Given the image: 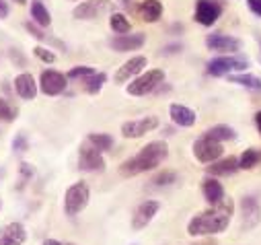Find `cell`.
Masks as SVG:
<instances>
[{
  "instance_id": "15",
  "label": "cell",
  "mask_w": 261,
  "mask_h": 245,
  "mask_svg": "<svg viewBox=\"0 0 261 245\" xmlns=\"http://www.w3.org/2000/svg\"><path fill=\"white\" fill-rule=\"evenodd\" d=\"M206 47L212 52H222V54H234L241 50V41L237 37L224 35V33H210L206 37Z\"/></svg>"
},
{
  "instance_id": "35",
  "label": "cell",
  "mask_w": 261,
  "mask_h": 245,
  "mask_svg": "<svg viewBox=\"0 0 261 245\" xmlns=\"http://www.w3.org/2000/svg\"><path fill=\"white\" fill-rule=\"evenodd\" d=\"M25 29H27V31H29V33H31V35H33L35 39L47 41V35H45V33H43V31L39 29V25H35L33 21H27V23H25Z\"/></svg>"
},
{
  "instance_id": "40",
  "label": "cell",
  "mask_w": 261,
  "mask_h": 245,
  "mask_svg": "<svg viewBox=\"0 0 261 245\" xmlns=\"http://www.w3.org/2000/svg\"><path fill=\"white\" fill-rule=\"evenodd\" d=\"M255 124H257V130L261 132V111L255 113Z\"/></svg>"
},
{
  "instance_id": "27",
  "label": "cell",
  "mask_w": 261,
  "mask_h": 245,
  "mask_svg": "<svg viewBox=\"0 0 261 245\" xmlns=\"http://www.w3.org/2000/svg\"><path fill=\"white\" fill-rule=\"evenodd\" d=\"M105 83H107V75H105V72H95L93 77H89V79L85 81V91H87L89 95H97V93L103 89Z\"/></svg>"
},
{
  "instance_id": "10",
  "label": "cell",
  "mask_w": 261,
  "mask_h": 245,
  "mask_svg": "<svg viewBox=\"0 0 261 245\" xmlns=\"http://www.w3.org/2000/svg\"><path fill=\"white\" fill-rule=\"evenodd\" d=\"M154 128H159V117L156 115H146V117L129 119V121H125V124H121V134L125 138H142L144 134L152 132Z\"/></svg>"
},
{
  "instance_id": "37",
  "label": "cell",
  "mask_w": 261,
  "mask_h": 245,
  "mask_svg": "<svg viewBox=\"0 0 261 245\" xmlns=\"http://www.w3.org/2000/svg\"><path fill=\"white\" fill-rule=\"evenodd\" d=\"M245 3H247V7L251 9L253 15L261 17V0H245Z\"/></svg>"
},
{
  "instance_id": "25",
  "label": "cell",
  "mask_w": 261,
  "mask_h": 245,
  "mask_svg": "<svg viewBox=\"0 0 261 245\" xmlns=\"http://www.w3.org/2000/svg\"><path fill=\"white\" fill-rule=\"evenodd\" d=\"M206 136L218 140V142H226V140H234L237 138V130L226 126V124H218V126H212L210 130H206Z\"/></svg>"
},
{
  "instance_id": "4",
  "label": "cell",
  "mask_w": 261,
  "mask_h": 245,
  "mask_svg": "<svg viewBox=\"0 0 261 245\" xmlns=\"http://www.w3.org/2000/svg\"><path fill=\"white\" fill-rule=\"evenodd\" d=\"M89 200H91L89 186L85 181H76L66 190V194H64V210H66L68 216H76L87 208Z\"/></svg>"
},
{
  "instance_id": "31",
  "label": "cell",
  "mask_w": 261,
  "mask_h": 245,
  "mask_svg": "<svg viewBox=\"0 0 261 245\" xmlns=\"http://www.w3.org/2000/svg\"><path fill=\"white\" fill-rule=\"evenodd\" d=\"M0 119L3 121H15L17 119V107H13L11 101L5 97H0Z\"/></svg>"
},
{
  "instance_id": "11",
  "label": "cell",
  "mask_w": 261,
  "mask_h": 245,
  "mask_svg": "<svg viewBox=\"0 0 261 245\" xmlns=\"http://www.w3.org/2000/svg\"><path fill=\"white\" fill-rule=\"evenodd\" d=\"M66 83H68V77H64L58 70H43L41 77H39V89L47 97L62 95L64 91H66Z\"/></svg>"
},
{
  "instance_id": "3",
  "label": "cell",
  "mask_w": 261,
  "mask_h": 245,
  "mask_svg": "<svg viewBox=\"0 0 261 245\" xmlns=\"http://www.w3.org/2000/svg\"><path fill=\"white\" fill-rule=\"evenodd\" d=\"M249 60L245 56H237V54H226V56H218L212 58L208 62V75L212 77H228L230 72L237 70H247L249 68Z\"/></svg>"
},
{
  "instance_id": "16",
  "label": "cell",
  "mask_w": 261,
  "mask_h": 245,
  "mask_svg": "<svg viewBox=\"0 0 261 245\" xmlns=\"http://www.w3.org/2000/svg\"><path fill=\"white\" fill-rule=\"evenodd\" d=\"M146 43V35L144 33H132V35H115L109 45L115 50V52H134V50H140L142 45Z\"/></svg>"
},
{
  "instance_id": "13",
  "label": "cell",
  "mask_w": 261,
  "mask_h": 245,
  "mask_svg": "<svg viewBox=\"0 0 261 245\" xmlns=\"http://www.w3.org/2000/svg\"><path fill=\"white\" fill-rule=\"evenodd\" d=\"M146 64H148V60H146L144 56H134V58H129L127 62H123V64H121V68H117V72H115L113 81H115L117 85L129 83V79L138 77V75L146 68Z\"/></svg>"
},
{
  "instance_id": "38",
  "label": "cell",
  "mask_w": 261,
  "mask_h": 245,
  "mask_svg": "<svg viewBox=\"0 0 261 245\" xmlns=\"http://www.w3.org/2000/svg\"><path fill=\"white\" fill-rule=\"evenodd\" d=\"M9 13H11L9 3H7V0H0V19H7V17H9Z\"/></svg>"
},
{
  "instance_id": "43",
  "label": "cell",
  "mask_w": 261,
  "mask_h": 245,
  "mask_svg": "<svg viewBox=\"0 0 261 245\" xmlns=\"http://www.w3.org/2000/svg\"><path fill=\"white\" fill-rule=\"evenodd\" d=\"M13 3H17V5H25L27 0H13Z\"/></svg>"
},
{
  "instance_id": "2",
  "label": "cell",
  "mask_w": 261,
  "mask_h": 245,
  "mask_svg": "<svg viewBox=\"0 0 261 245\" xmlns=\"http://www.w3.org/2000/svg\"><path fill=\"white\" fill-rule=\"evenodd\" d=\"M169 157V146L165 140H152L148 142L144 149H140L138 155H134L132 159H127L119 165V173L123 177H136L140 173L152 171L156 169L165 159Z\"/></svg>"
},
{
  "instance_id": "20",
  "label": "cell",
  "mask_w": 261,
  "mask_h": 245,
  "mask_svg": "<svg viewBox=\"0 0 261 245\" xmlns=\"http://www.w3.org/2000/svg\"><path fill=\"white\" fill-rule=\"evenodd\" d=\"M15 91H17V95L21 97V99H35V95H37V83H35V79L29 75V72H23V75H19L17 79H15Z\"/></svg>"
},
{
  "instance_id": "32",
  "label": "cell",
  "mask_w": 261,
  "mask_h": 245,
  "mask_svg": "<svg viewBox=\"0 0 261 245\" xmlns=\"http://www.w3.org/2000/svg\"><path fill=\"white\" fill-rule=\"evenodd\" d=\"M33 54H35L37 60H41L43 64H54V62H56V54H54L49 47L37 45V47H33Z\"/></svg>"
},
{
  "instance_id": "23",
  "label": "cell",
  "mask_w": 261,
  "mask_h": 245,
  "mask_svg": "<svg viewBox=\"0 0 261 245\" xmlns=\"http://www.w3.org/2000/svg\"><path fill=\"white\" fill-rule=\"evenodd\" d=\"M31 21L39 27H49V23H51V15L41 0H33L31 3Z\"/></svg>"
},
{
  "instance_id": "33",
  "label": "cell",
  "mask_w": 261,
  "mask_h": 245,
  "mask_svg": "<svg viewBox=\"0 0 261 245\" xmlns=\"http://www.w3.org/2000/svg\"><path fill=\"white\" fill-rule=\"evenodd\" d=\"M95 75V68H91V66H76V68H72L66 77L68 79H89V77H93Z\"/></svg>"
},
{
  "instance_id": "29",
  "label": "cell",
  "mask_w": 261,
  "mask_h": 245,
  "mask_svg": "<svg viewBox=\"0 0 261 245\" xmlns=\"http://www.w3.org/2000/svg\"><path fill=\"white\" fill-rule=\"evenodd\" d=\"M109 27L111 31H115L117 35H123V33H129V21L123 13H113L111 19H109Z\"/></svg>"
},
{
  "instance_id": "44",
  "label": "cell",
  "mask_w": 261,
  "mask_h": 245,
  "mask_svg": "<svg viewBox=\"0 0 261 245\" xmlns=\"http://www.w3.org/2000/svg\"><path fill=\"white\" fill-rule=\"evenodd\" d=\"M259 62H261V52H259Z\"/></svg>"
},
{
  "instance_id": "39",
  "label": "cell",
  "mask_w": 261,
  "mask_h": 245,
  "mask_svg": "<svg viewBox=\"0 0 261 245\" xmlns=\"http://www.w3.org/2000/svg\"><path fill=\"white\" fill-rule=\"evenodd\" d=\"M179 50H181V43H175V45H167V47H163V54L171 56V54H177Z\"/></svg>"
},
{
  "instance_id": "19",
  "label": "cell",
  "mask_w": 261,
  "mask_h": 245,
  "mask_svg": "<svg viewBox=\"0 0 261 245\" xmlns=\"http://www.w3.org/2000/svg\"><path fill=\"white\" fill-rule=\"evenodd\" d=\"M202 194H204V198L212 206H216V204H220L224 200V188H222V183L216 177H212V175H208L202 181Z\"/></svg>"
},
{
  "instance_id": "7",
  "label": "cell",
  "mask_w": 261,
  "mask_h": 245,
  "mask_svg": "<svg viewBox=\"0 0 261 245\" xmlns=\"http://www.w3.org/2000/svg\"><path fill=\"white\" fill-rule=\"evenodd\" d=\"M222 11H224V7L220 0H198V3H195L193 19H195V23H200L204 27H212L220 19Z\"/></svg>"
},
{
  "instance_id": "36",
  "label": "cell",
  "mask_w": 261,
  "mask_h": 245,
  "mask_svg": "<svg viewBox=\"0 0 261 245\" xmlns=\"http://www.w3.org/2000/svg\"><path fill=\"white\" fill-rule=\"evenodd\" d=\"M19 173H21V181H29V179L35 175V169H33V165H29V163H21V165H19Z\"/></svg>"
},
{
  "instance_id": "26",
  "label": "cell",
  "mask_w": 261,
  "mask_h": 245,
  "mask_svg": "<svg viewBox=\"0 0 261 245\" xmlns=\"http://www.w3.org/2000/svg\"><path fill=\"white\" fill-rule=\"evenodd\" d=\"M259 163H261V151H257V149H247L239 159V167L245 171L255 169Z\"/></svg>"
},
{
  "instance_id": "6",
  "label": "cell",
  "mask_w": 261,
  "mask_h": 245,
  "mask_svg": "<svg viewBox=\"0 0 261 245\" xmlns=\"http://www.w3.org/2000/svg\"><path fill=\"white\" fill-rule=\"evenodd\" d=\"M79 169L87 173H103L105 171V159L99 149H95L89 140L81 144L79 149Z\"/></svg>"
},
{
  "instance_id": "9",
  "label": "cell",
  "mask_w": 261,
  "mask_h": 245,
  "mask_svg": "<svg viewBox=\"0 0 261 245\" xmlns=\"http://www.w3.org/2000/svg\"><path fill=\"white\" fill-rule=\"evenodd\" d=\"M222 142L210 138V136H202L193 142V157L198 159L200 163H214L222 157Z\"/></svg>"
},
{
  "instance_id": "21",
  "label": "cell",
  "mask_w": 261,
  "mask_h": 245,
  "mask_svg": "<svg viewBox=\"0 0 261 245\" xmlns=\"http://www.w3.org/2000/svg\"><path fill=\"white\" fill-rule=\"evenodd\" d=\"M138 15L144 23H156L163 17V3H159V0H142L138 7Z\"/></svg>"
},
{
  "instance_id": "41",
  "label": "cell",
  "mask_w": 261,
  "mask_h": 245,
  "mask_svg": "<svg viewBox=\"0 0 261 245\" xmlns=\"http://www.w3.org/2000/svg\"><path fill=\"white\" fill-rule=\"evenodd\" d=\"M121 5H123L125 9H132V7H134V0H121Z\"/></svg>"
},
{
  "instance_id": "30",
  "label": "cell",
  "mask_w": 261,
  "mask_h": 245,
  "mask_svg": "<svg viewBox=\"0 0 261 245\" xmlns=\"http://www.w3.org/2000/svg\"><path fill=\"white\" fill-rule=\"evenodd\" d=\"M177 181V173L175 171H161V173H156L154 177H152V186L154 188H167V186H171V183H175Z\"/></svg>"
},
{
  "instance_id": "28",
  "label": "cell",
  "mask_w": 261,
  "mask_h": 245,
  "mask_svg": "<svg viewBox=\"0 0 261 245\" xmlns=\"http://www.w3.org/2000/svg\"><path fill=\"white\" fill-rule=\"evenodd\" d=\"M95 149H99L101 153H105V151H109L111 146H113V138L109 136V134H105V132H93V134H89V138H87Z\"/></svg>"
},
{
  "instance_id": "34",
  "label": "cell",
  "mask_w": 261,
  "mask_h": 245,
  "mask_svg": "<svg viewBox=\"0 0 261 245\" xmlns=\"http://www.w3.org/2000/svg\"><path fill=\"white\" fill-rule=\"evenodd\" d=\"M29 149V140H27V134H17L15 138H13V151L15 153H25Z\"/></svg>"
},
{
  "instance_id": "22",
  "label": "cell",
  "mask_w": 261,
  "mask_h": 245,
  "mask_svg": "<svg viewBox=\"0 0 261 245\" xmlns=\"http://www.w3.org/2000/svg\"><path fill=\"white\" fill-rule=\"evenodd\" d=\"M239 169H241V167H239V159H237V157H228V159L210 163L208 175H212V177H222V175H232V173H237Z\"/></svg>"
},
{
  "instance_id": "42",
  "label": "cell",
  "mask_w": 261,
  "mask_h": 245,
  "mask_svg": "<svg viewBox=\"0 0 261 245\" xmlns=\"http://www.w3.org/2000/svg\"><path fill=\"white\" fill-rule=\"evenodd\" d=\"M43 245H62L60 241H56V239H45L43 241Z\"/></svg>"
},
{
  "instance_id": "17",
  "label": "cell",
  "mask_w": 261,
  "mask_h": 245,
  "mask_svg": "<svg viewBox=\"0 0 261 245\" xmlns=\"http://www.w3.org/2000/svg\"><path fill=\"white\" fill-rule=\"evenodd\" d=\"M27 231L21 223H9L0 229V245H23Z\"/></svg>"
},
{
  "instance_id": "18",
  "label": "cell",
  "mask_w": 261,
  "mask_h": 245,
  "mask_svg": "<svg viewBox=\"0 0 261 245\" xmlns=\"http://www.w3.org/2000/svg\"><path fill=\"white\" fill-rule=\"evenodd\" d=\"M169 115L173 119V124H177L179 128H191L195 124V119H198V115H195L193 109H189V107H185L181 103H171Z\"/></svg>"
},
{
  "instance_id": "46",
  "label": "cell",
  "mask_w": 261,
  "mask_h": 245,
  "mask_svg": "<svg viewBox=\"0 0 261 245\" xmlns=\"http://www.w3.org/2000/svg\"><path fill=\"white\" fill-rule=\"evenodd\" d=\"M66 245H72V243H66Z\"/></svg>"
},
{
  "instance_id": "5",
  "label": "cell",
  "mask_w": 261,
  "mask_h": 245,
  "mask_svg": "<svg viewBox=\"0 0 261 245\" xmlns=\"http://www.w3.org/2000/svg\"><path fill=\"white\" fill-rule=\"evenodd\" d=\"M165 81V70L154 68V70H146L144 75L136 77L132 83L127 85V95L132 97H144L148 93H152L154 89H159V85H163Z\"/></svg>"
},
{
  "instance_id": "24",
  "label": "cell",
  "mask_w": 261,
  "mask_h": 245,
  "mask_svg": "<svg viewBox=\"0 0 261 245\" xmlns=\"http://www.w3.org/2000/svg\"><path fill=\"white\" fill-rule=\"evenodd\" d=\"M228 83L245 87L249 91H261V79L255 75H228Z\"/></svg>"
},
{
  "instance_id": "12",
  "label": "cell",
  "mask_w": 261,
  "mask_h": 245,
  "mask_svg": "<svg viewBox=\"0 0 261 245\" xmlns=\"http://www.w3.org/2000/svg\"><path fill=\"white\" fill-rule=\"evenodd\" d=\"M239 208H241V227L245 231H251L261 223V206L255 196H245Z\"/></svg>"
},
{
  "instance_id": "1",
  "label": "cell",
  "mask_w": 261,
  "mask_h": 245,
  "mask_svg": "<svg viewBox=\"0 0 261 245\" xmlns=\"http://www.w3.org/2000/svg\"><path fill=\"white\" fill-rule=\"evenodd\" d=\"M232 210H234V204L232 200L224 198L220 204L212 206L210 210H204L200 214H195L189 223H187V233L191 237H206V235H218L222 233L228 223H230V216H232Z\"/></svg>"
},
{
  "instance_id": "8",
  "label": "cell",
  "mask_w": 261,
  "mask_h": 245,
  "mask_svg": "<svg viewBox=\"0 0 261 245\" xmlns=\"http://www.w3.org/2000/svg\"><path fill=\"white\" fill-rule=\"evenodd\" d=\"M111 7H113L111 0H85V3H81L72 9V17L79 21H93V19H99L105 13H109Z\"/></svg>"
},
{
  "instance_id": "14",
  "label": "cell",
  "mask_w": 261,
  "mask_h": 245,
  "mask_svg": "<svg viewBox=\"0 0 261 245\" xmlns=\"http://www.w3.org/2000/svg\"><path fill=\"white\" fill-rule=\"evenodd\" d=\"M159 210H161V202H156V200H146V202H142V204L134 210V216H132V229H134V231H142V229H146V227L152 223V218L156 216Z\"/></svg>"
},
{
  "instance_id": "45",
  "label": "cell",
  "mask_w": 261,
  "mask_h": 245,
  "mask_svg": "<svg viewBox=\"0 0 261 245\" xmlns=\"http://www.w3.org/2000/svg\"><path fill=\"white\" fill-rule=\"evenodd\" d=\"M0 208H3V202H0Z\"/></svg>"
}]
</instances>
